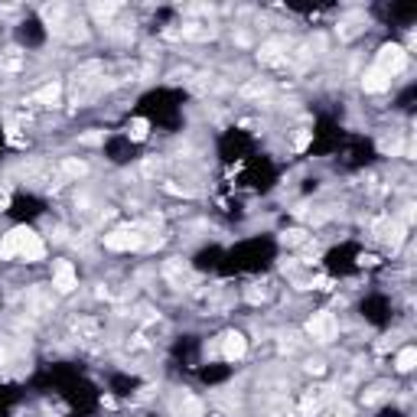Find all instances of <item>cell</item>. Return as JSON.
<instances>
[{"label":"cell","mask_w":417,"mask_h":417,"mask_svg":"<svg viewBox=\"0 0 417 417\" xmlns=\"http://www.w3.org/2000/svg\"><path fill=\"white\" fill-rule=\"evenodd\" d=\"M101 245L108 251H118V255H128V251H140L147 245V232L140 225H121V228H111L101 235Z\"/></svg>","instance_id":"1"},{"label":"cell","mask_w":417,"mask_h":417,"mask_svg":"<svg viewBox=\"0 0 417 417\" xmlns=\"http://www.w3.org/2000/svg\"><path fill=\"white\" fill-rule=\"evenodd\" d=\"M176 414H180V417H205V407H203V401H199L196 395H182Z\"/></svg>","instance_id":"11"},{"label":"cell","mask_w":417,"mask_h":417,"mask_svg":"<svg viewBox=\"0 0 417 417\" xmlns=\"http://www.w3.org/2000/svg\"><path fill=\"white\" fill-rule=\"evenodd\" d=\"M359 264H362V268H375V264H378V257H375V255H362V257H359Z\"/></svg>","instance_id":"15"},{"label":"cell","mask_w":417,"mask_h":417,"mask_svg":"<svg viewBox=\"0 0 417 417\" xmlns=\"http://www.w3.org/2000/svg\"><path fill=\"white\" fill-rule=\"evenodd\" d=\"M307 336H310L316 346H330L339 339V316L332 310H316L307 320Z\"/></svg>","instance_id":"3"},{"label":"cell","mask_w":417,"mask_h":417,"mask_svg":"<svg viewBox=\"0 0 417 417\" xmlns=\"http://www.w3.org/2000/svg\"><path fill=\"white\" fill-rule=\"evenodd\" d=\"M75 287H78V268H75L72 261H65V257L53 261V290L56 293H72Z\"/></svg>","instance_id":"6"},{"label":"cell","mask_w":417,"mask_h":417,"mask_svg":"<svg viewBox=\"0 0 417 417\" xmlns=\"http://www.w3.org/2000/svg\"><path fill=\"white\" fill-rule=\"evenodd\" d=\"M59 95H62V85H59V82H49V85H43L36 95H33V105L56 108V105H59Z\"/></svg>","instance_id":"9"},{"label":"cell","mask_w":417,"mask_h":417,"mask_svg":"<svg viewBox=\"0 0 417 417\" xmlns=\"http://www.w3.org/2000/svg\"><path fill=\"white\" fill-rule=\"evenodd\" d=\"M280 241H284V245H303V241H307V232H303V228H290V232H284V238H280Z\"/></svg>","instance_id":"13"},{"label":"cell","mask_w":417,"mask_h":417,"mask_svg":"<svg viewBox=\"0 0 417 417\" xmlns=\"http://www.w3.org/2000/svg\"><path fill=\"white\" fill-rule=\"evenodd\" d=\"M407 49L401 43H385L378 53H375V62L372 69H378V72H385L388 78H395V75H401L407 69Z\"/></svg>","instance_id":"4"},{"label":"cell","mask_w":417,"mask_h":417,"mask_svg":"<svg viewBox=\"0 0 417 417\" xmlns=\"http://www.w3.org/2000/svg\"><path fill=\"white\" fill-rule=\"evenodd\" d=\"M388 88H391V78L385 72H378V69H365L362 72V92L368 95H385Z\"/></svg>","instance_id":"7"},{"label":"cell","mask_w":417,"mask_h":417,"mask_svg":"<svg viewBox=\"0 0 417 417\" xmlns=\"http://www.w3.org/2000/svg\"><path fill=\"white\" fill-rule=\"evenodd\" d=\"M128 137L134 140V144L147 140V137H150V121H147V118H134V121L128 124Z\"/></svg>","instance_id":"12"},{"label":"cell","mask_w":417,"mask_h":417,"mask_svg":"<svg viewBox=\"0 0 417 417\" xmlns=\"http://www.w3.org/2000/svg\"><path fill=\"white\" fill-rule=\"evenodd\" d=\"M414 365H417V349L414 346H405V349L395 355V372L407 375V372H414Z\"/></svg>","instance_id":"10"},{"label":"cell","mask_w":417,"mask_h":417,"mask_svg":"<svg viewBox=\"0 0 417 417\" xmlns=\"http://www.w3.org/2000/svg\"><path fill=\"white\" fill-rule=\"evenodd\" d=\"M307 372H310V375H323V372H326V362H323V359H310V362H307Z\"/></svg>","instance_id":"14"},{"label":"cell","mask_w":417,"mask_h":417,"mask_svg":"<svg viewBox=\"0 0 417 417\" xmlns=\"http://www.w3.org/2000/svg\"><path fill=\"white\" fill-rule=\"evenodd\" d=\"M59 170H62V176L78 182L82 176H88V163L78 160V157H62V160H59Z\"/></svg>","instance_id":"8"},{"label":"cell","mask_w":417,"mask_h":417,"mask_svg":"<svg viewBox=\"0 0 417 417\" xmlns=\"http://www.w3.org/2000/svg\"><path fill=\"white\" fill-rule=\"evenodd\" d=\"M248 355V339H245V332H238V330H228L219 339V359L222 362H228V365H235V362H241Z\"/></svg>","instance_id":"5"},{"label":"cell","mask_w":417,"mask_h":417,"mask_svg":"<svg viewBox=\"0 0 417 417\" xmlns=\"http://www.w3.org/2000/svg\"><path fill=\"white\" fill-rule=\"evenodd\" d=\"M17 228V261L26 264H40L46 261V241L40 232H33L30 225H13Z\"/></svg>","instance_id":"2"}]
</instances>
